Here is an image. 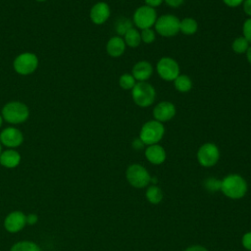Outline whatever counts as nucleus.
<instances>
[{
    "mask_svg": "<svg viewBox=\"0 0 251 251\" xmlns=\"http://www.w3.org/2000/svg\"><path fill=\"white\" fill-rule=\"evenodd\" d=\"M0 155H1V145H0Z\"/></svg>",
    "mask_w": 251,
    "mask_h": 251,
    "instance_id": "41",
    "label": "nucleus"
},
{
    "mask_svg": "<svg viewBox=\"0 0 251 251\" xmlns=\"http://www.w3.org/2000/svg\"><path fill=\"white\" fill-rule=\"evenodd\" d=\"M126 47V45L125 43L124 38L122 36L116 35V36L111 37L108 40V42L106 44V51L111 57L117 58V57L122 56L125 53Z\"/></svg>",
    "mask_w": 251,
    "mask_h": 251,
    "instance_id": "17",
    "label": "nucleus"
},
{
    "mask_svg": "<svg viewBox=\"0 0 251 251\" xmlns=\"http://www.w3.org/2000/svg\"><path fill=\"white\" fill-rule=\"evenodd\" d=\"M28 108L21 102H10L2 109L4 120L10 124H21L28 118Z\"/></svg>",
    "mask_w": 251,
    "mask_h": 251,
    "instance_id": "6",
    "label": "nucleus"
},
{
    "mask_svg": "<svg viewBox=\"0 0 251 251\" xmlns=\"http://www.w3.org/2000/svg\"><path fill=\"white\" fill-rule=\"evenodd\" d=\"M0 141L7 147H18L24 141L23 133L15 127H7L0 133Z\"/></svg>",
    "mask_w": 251,
    "mask_h": 251,
    "instance_id": "13",
    "label": "nucleus"
},
{
    "mask_svg": "<svg viewBox=\"0 0 251 251\" xmlns=\"http://www.w3.org/2000/svg\"><path fill=\"white\" fill-rule=\"evenodd\" d=\"M10 251H41L40 247L31 241H20L14 244Z\"/></svg>",
    "mask_w": 251,
    "mask_h": 251,
    "instance_id": "25",
    "label": "nucleus"
},
{
    "mask_svg": "<svg viewBox=\"0 0 251 251\" xmlns=\"http://www.w3.org/2000/svg\"><path fill=\"white\" fill-rule=\"evenodd\" d=\"M164 2L172 8H177L182 5L184 0H164Z\"/></svg>",
    "mask_w": 251,
    "mask_h": 251,
    "instance_id": "33",
    "label": "nucleus"
},
{
    "mask_svg": "<svg viewBox=\"0 0 251 251\" xmlns=\"http://www.w3.org/2000/svg\"><path fill=\"white\" fill-rule=\"evenodd\" d=\"M114 27L119 36H124L128 29L133 27V23L132 21H130V19L122 16L116 20Z\"/></svg>",
    "mask_w": 251,
    "mask_h": 251,
    "instance_id": "23",
    "label": "nucleus"
},
{
    "mask_svg": "<svg viewBox=\"0 0 251 251\" xmlns=\"http://www.w3.org/2000/svg\"><path fill=\"white\" fill-rule=\"evenodd\" d=\"M26 216L21 211L11 212L4 221V226L9 232H18L26 224Z\"/></svg>",
    "mask_w": 251,
    "mask_h": 251,
    "instance_id": "12",
    "label": "nucleus"
},
{
    "mask_svg": "<svg viewBox=\"0 0 251 251\" xmlns=\"http://www.w3.org/2000/svg\"><path fill=\"white\" fill-rule=\"evenodd\" d=\"M165 134V126L156 120H150L143 124L140 128L139 138L145 145L157 144Z\"/></svg>",
    "mask_w": 251,
    "mask_h": 251,
    "instance_id": "3",
    "label": "nucleus"
},
{
    "mask_svg": "<svg viewBox=\"0 0 251 251\" xmlns=\"http://www.w3.org/2000/svg\"><path fill=\"white\" fill-rule=\"evenodd\" d=\"M123 38L126 45L131 48H135L141 43V35L136 27H131L130 29H128Z\"/></svg>",
    "mask_w": 251,
    "mask_h": 251,
    "instance_id": "20",
    "label": "nucleus"
},
{
    "mask_svg": "<svg viewBox=\"0 0 251 251\" xmlns=\"http://www.w3.org/2000/svg\"><path fill=\"white\" fill-rule=\"evenodd\" d=\"M156 71L158 75L167 81H174L180 75L179 65L172 57H162L156 64Z\"/></svg>",
    "mask_w": 251,
    "mask_h": 251,
    "instance_id": "9",
    "label": "nucleus"
},
{
    "mask_svg": "<svg viewBox=\"0 0 251 251\" xmlns=\"http://www.w3.org/2000/svg\"><path fill=\"white\" fill-rule=\"evenodd\" d=\"M204 188L208 190L209 192H217L221 191V186H222V179H219L214 176H210L206 178L203 182Z\"/></svg>",
    "mask_w": 251,
    "mask_h": 251,
    "instance_id": "27",
    "label": "nucleus"
},
{
    "mask_svg": "<svg viewBox=\"0 0 251 251\" xmlns=\"http://www.w3.org/2000/svg\"><path fill=\"white\" fill-rule=\"evenodd\" d=\"M175 88L181 93H186L192 88V80L187 75H178V76L174 80Z\"/></svg>",
    "mask_w": 251,
    "mask_h": 251,
    "instance_id": "21",
    "label": "nucleus"
},
{
    "mask_svg": "<svg viewBox=\"0 0 251 251\" xmlns=\"http://www.w3.org/2000/svg\"><path fill=\"white\" fill-rule=\"evenodd\" d=\"M224 4H226L227 7L230 8H236L240 5H242L243 0H223Z\"/></svg>",
    "mask_w": 251,
    "mask_h": 251,
    "instance_id": "31",
    "label": "nucleus"
},
{
    "mask_svg": "<svg viewBox=\"0 0 251 251\" xmlns=\"http://www.w3.org/2000/svg\"><path fill=\"white\" fill-rule=\"evenodd\" d=\"M184 251H208V249L201 245H191L187 247Z\"/></svg>",
    "mask_w": 251,
    "mask_h": 251,
    "instance_id": "37",
    "label": "nucleus"
},
{
    "mask_svg": "<svg viewBox=\"0 0 251 251\" xmlns=\"http://www.w3.org/2000/svg\"><path fill=\"white\" fill-rule=\"evenodd\" d=\"M241 243H242V246L247 251H251V231H247L242 235Z\"/></svg>",
    "mask_w": 251,
    "mask_h": 251,
    "instance_id": "30",
    "label": "nucleus"
},
{
    "mask_svg": "<svg viewBox=\"0 0 251 251\" xmlns=\"http://www.w3.org/2000/svg\"><path fill=\"white\" fill-rule=\"evenodd\" d=\"M140 35H141L142 42H144L145 44H150L156 38V31L152 27H150V28L142 29L140 32Z\"/></svg>",
    "mask_w": 251,
    "mask_h": 251,
    "instance_id": "28",
    "label": "nucleus"
},
{
    "mask_svg": "<svg viewBox=\"0 0 251 251\" xmlns=\"http://www.w3.org/2000/svg\"><path fill=\"white\" fill-rule=\"evenodd\" d=\"M249 46H250L249 42L243 36L236 37L231 43V48H232L233 52L236 53V54L246 53Z\"/></svg>",
    "mask_w": 251,
    "mask_h": 251,
    "instance_id": "24",
    "label": "nucleus"
},
{
    "mask_svg": "<svg viewBox=\"0 0 251 251\" xmlns=\"http://www.w3.org/2000/svg\"><path fill=\"white\" fill-rule=\"evenodd\" d=\"M25 220H26V224H28V225H34V224L37 222L38 217H37V215H35V214H28V215L26 216Z\"/></svg>",
    "mask_w": 251,
    "mask_h": 251,
    "instance_id": "36",
    "label": "nucleus"
},
{
    "mask_svg": "<svg viewBox=\"0 0 251 251\" xmlns=\"http://www.w3.org/2000/svg\"><path fill=\"white\" fill-rule=\"evenodd\" d=\"M197 161L204 168L214 167L220 159V149L212 142L202 144L197 150Z\"/></svg>",
    "mask_w": 251,
    "mask_h": 251,
    "instance_id": "8",
    "label": "nucleus"
},
{
    "mask_svg": "<svg viewBox=\"0 0 251 251\" xmlns=\"http://www.w3.org/2000/svg\"><path fill=\"white\" fill-rule=\"evenodd\" d=\"M198 29V23L195 19L186 17L179 21V31L185 35H192Z\"/></svg>",
    "mask_w": 251,
    "mask_h": 251,
    "instance_id": "19",
    "label": "nucleus"
},
{
    "mask_svg": "<svg viewBox=\"0 0 251 251\" xmlns=\"http://www.w3.org/2000/svg\"><path fill=\"white\" fill-rule=\"evenodd\" d=\"M1 125H2V117L0 116V126H1Z\"/></svg>",
    "mask_w": 251,
    "mask_h": 251,
    "instance_id": "39",
    "label": "nucleus"
},
{
    "mask_svg": "<svg viewBox=\"0 0 251 251\" xmlns=\"http://www.w3.org/2000/svg\"><path fill=\"white\" fill-rule=\"evenodd\" d=\"M242 7L245 15L249 16L251 18V0H243L242 2Z\"/></svg>",
    "mask_w": 251,
    "mask_h": 251,
    "instance_id": "32",
    "label": "nucleus"
},
{
    "mask_svg": "<svg viewBox=\"0 0 251 251\" xmlns=\"http://www.w3.org/2000/svg\"><path fill=\"white\" fill-rule=\"evenodd\" d=\"M247 190V181L238 174H229L222 179L221 191L229 199H241L245 196Z\"/></svg>",
    "mask_w": 251,
    "mask_h": 251,
    "instance_id": "1",
    "label": "nucleus"
},
{
    "mask_svg": "<svg viewBox=\"0 0 251 251\" xmlns=\"http://www.w3.org/2000/svg\"><path fill=\"white\" fill-rule=\"evenodd\" d=\"M153 74V66L148 61H139L132 67L131 75L136 81H146Z\"/></svg>",
    "mask_w": 251,
    "mask_h": 251,
    "instance_id": "16",
    "label": "nucleus"
},
{
    "mask_svg": "<svg viewBox=\"0 0 251 251\" xmlns=\"http://www.w3.org/2000/svg\"><path fill=\"white\" fill-rule=\"evenodd\" d=\"M242 33L243 37L251 44V18H248L244 21L242 25Z\"/></svg>",
    "mask_w": 251,
    "mask_h": 251,
    "instance_id": "29",
    "label": "nucleus"
},
{
    "mask_svg": "<svg viewBox=\"0 0 251 251\" xmlns=\"http://www.w3.org/2000/svg\"><path fill=\"white\" fill-rule=\"evenodd\" d=\"M157 18V12L154 8L143 5L134 11L132 16V23L136 28L142 30L152 27L155 25Z\"/></svg>",
    "mask_w": 251,
    "mask_h": 251,
    "instance_id": "7",
    "label": "nucleus"
},
{
    "mask_svg": "<svg viewBox=\"0 0 251 251\" xmlns=\"http://www.w3.org/2000/svg\"><path fill=\"white\" fill-rule=\"evenodd\" d=\"M131 97L133 102L141 108L151 106L156 98V90L153 85L146 81H137L131 89Z\"/></svg>",
    "mask_w": 251,
    "mask_h": 251,
    "instance_id": "2",
    "label": "nucleus"
},
{
    "mask_svg": "<svg viewBox=\"0 0 251 251\" xmlns=\"http://www.w3.org/2000/svg\"><path fill=\"white\" fill-rule=\"evenodd\" d=\"M111 10L106 2H97L90 10V19L96 25L104 24L110 17Z\"/></svg>",
    "mask_w": 251,
    "mask_h": 251,
    "instance_id": "14",
    "label": "nucleus"
},
{
    "mask_svg": "<svg viewBox=\"0 0 251 251\" xmlns=\"http://www.w3.org/2000/svg\"><path fill=\"white\" fill-rule=\"evenodd\" d=\"M245 54H246V59H247L248 63L251 65V45L248 47V49H247Z\"/></svg>",
    "mask_w": 251,
    "mask_h": 251,
    "instance_id": "38",
    "label": "nucleus"
},
{
    "mask_svg": "<svg viewBox=\"0 0 251 251\" xmlns=\"http://www.w3.org/2000/svg\"><path fill=\"white\" fill-rule=\"evenodd\" d=\"M144 2H145V5L155 9L156 7L160 6L164 2V0H144Z\"/></svg>",
    "mask_w": 251,
    "mask_h": 251,
    "instance_id": "35",
    "label": "nucleus"
},
{
    "mask_svg": "<svg viewBox=\"0 0 251 251\" xmlns=\"http://www.w3.org/2000/svg\"><path fill=\"white\" fill-rule=\"evenodd\" d=\"M179 21L175 15H162L155 22V31L163 37H173L179 31Z\"/></svg>",
    "mask_w": 251,
    "mask_h": 251,
    "instance_id": "5",
    "label": "nucleus"
},
{
    "mask_svg": "<svg viewBox=\"0 0 251 251\" xmlns=\"http://www.w3.org/2000/svg\"><path fill=\"white\" fill-rule=\"evenodd\" d=\"M145 197L149 203L157 205L163 199V191L159 186L152 184L147 187L145 192Z\"/></svg>",
    "mask_w": 251,
    "mask_h": 251,
    "instance_id": "22",
    "label": "nucleus"
},
{
    "mask_svg": "<svg viewBox=\"0 0 251 251\" xmlns=\"http://www.w3.org/2000/svg\"><path fill=\"white\" fill-rule=\"evenodd\" d=\"M136 82L137 81L133 77V75L128 73L122 75L119 78V84L125 90H131L134 87V85L136 84Z\"/></svg>",
    "mask_w": 251,
    "mask_h": 251,
    "instance_id": "26",
    "label": "nucleus"
},
{
    "mask_svg": "<svg viewBox=\"0 0 251 251\" xmlns=\"http://www.w3.org/2000/svg\"><path fill=\"white\" fill-rule=\"evenodd\" d=\"M127 182L134 188H144L151 181V176L147 169L140 164H131L126 171Z\"/></svg>",
    "mask_w": 251,
    "mask_h": 251,
    "instance_id": "4",
    "label": "nucleus"
},
{
    "mask_svg": "<svg viewBox=\"0 0 251 251\" xmlns=\"http://www.w3.org/2000/svg\"><path fill=\"white\" fill-rule=\"evenodd\" d=\"M176 113V106L170 101H161L153 108L154 120L162 124L172 120L175 117Z\"/></svg>",
    "mask_w": 251,
    "mask_h": 251,
    "instance_id": "11",
    "label": "nucleus"
},
{
    "mask_svg": "<svg viewBox=\"0 0 251 251\" xmlns=\"http://www.w3.org/2000/svg\"><path fill=\"white\" fill-rule=\"evenodd\" d=\"M36 1H39V2H42V1H45V0H36Z\"/></svg>",
    "mask_w": 251,
    "mask_h": 251,
    "instance_id": "40",
    "label": "nucleus"
},
{
    "mask_svg": "<svg viewBox=\"0 0 251 251\" xmlns=\"http://www.w3.org/2000/svg\"><path fill=\"white\" fill-rule=\"evenodd\" d=\"M38 66V59L32 53H23L14 61V69L20 75H29Z\"/></svg>",
    "mask_w": 251,
    "mask_h": 251,
    "instance_id": "10",
    "label": "nucleus"
},
{
    "mask_svg": "<svg viewBox=\"0 0 251 251\" xmlns=\"http://www.w3.org/2000/svg\"><path fill=\"white\" fill-rule=\"evenodd\" d=\"M131 145H132V148H133V149H135V150H140V149H142V148L144 147L145 144H144V143L142 142V140L138 137V138L133 139Z\"/></svg>",
    "mask_w": 251,
    "mask_h": 251,
    "instance_id": "34",
    "label": "nucleus"
},
{
    "mask_svg": "<svg viewBox=\"0 0 251 251\" xmlns=\"http://www.w3.org/2000/svg\"><path fill=\"white\" fill-rule=\"evenodd\" d=\"M145 157L147 161L153 165H161L167 158L166 151L160 144L148 145L145 149Z\"/></svg>",
    "mask_w": 251,
    "mask_h": 251,
    "instance_id": "15",
    "label": "nucleus"
},
{
    "mask_svg": "<svg viewBox=\"0 0 251 251\" xmlns=\"http://www.w3.org/2000/svg\"><path fill=\"white\" fill-rule=\"evenodd\" d=\"M120 1H124V0H120Z\"/></svg>",
    "mask_w": 251,
    "mask_h": 251,
    "instance_id": "42",
    "label": "nucleus"
},
{
    "mask_svg": "<svg viewBox=\"0 0 251 251\" xmlns=\"http://www.w3.org/2000/svg\"><path fill=\"white\" fill-rule=\"evenodd\" d=\"M21 156L15 150H7L0 155V164L6 168H15L20 164Z\"/></svg>",
    "mask_w": 251,
    "mask_h": 251,
    "instance_id": "18",
    "label": "nucleus"
}]
</instances>
